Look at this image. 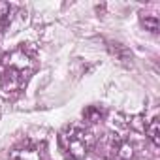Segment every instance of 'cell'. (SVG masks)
Returning a JSON list of instances; mask_svg holds the SVG:
<instances>
[{
  "label": "cell",
  "instance_id": "6da1fadb",
  "mask_svg": "<svg viewBox=\"0 0 160 160\" xmlns=\"http://www.w3.org/2000/svg\"><path fill=\"white\" fill-rule=\"evenodd\" d=\"M36 57L34 51L19 45L6 53L0 60V91L6 98H15L21 94L28 83L30 75L36 72Z\"/></svg>",
  "mask_w": 160,
  "mask_h": 160
},
{
  "label": "cell",
  "instance_id": "7a4b0ae2",
  "mask_svg": "<svg viewBox=\"0 0 160 160\" xmlns=\"http://www.w3.org/2000/svg\"><path fill=\"white\" fill-rule=\"evenodd\" d=\"M58 145L68 160H83L94 145V136L83 126H66L58 136Z\"/></svg>",
  "mask_w": 160,
  "mask_h": 160
},
{
  "label": "cell",
  "instance_id": "3957f363",
  "mask_svg": "<svg viewBox=\"0 0 160 160\" xmlns=\"http://www.w3.org/2000/svg\"><path fill=\"white\" fill-rule=\"evenodd\" d=\"M102 149H104L102 152L109 160H132V156H134V145L128 139H122L113 134H109L102 141Z\"/></svg>",
  "mask_w": 160,
  "mask_h": 160
},
{
  "label": "cell",
  "instance_id": "277c9868",
  "mask_svg": "<svg viewBox=\"0 0 160 160\" xmlns=\"http://www.w3.org/2000/svg\"><path fill=\"white\" fill-rule=\"evenodd\" d=\"M10 160H47L45 143H36L30 139H25L17 147L12 149Z\"/></svg>",
  "mask_w": 160,
  "mask_h": 160
},
{
  "label": "cell",
  "instance_id": "5b68a950",
  "mask_svg": "<svg viewBox=\"0 0 160 160\" xmlns=\"http://www.w3.org/2000/svg\"><path fill=\"white\" fill-rule=\"evenodd\" d=\"M104 117H106V109L100 108V106H89V108L83 109V119L91 124H96V122L104 121Z\"/></svg>",
  "mask_w": 160,
  "mask_h": 160
},
{
  "label": "cell",
  "instance_id": "8992f818",
  "mask_svg": "<svg viewBox=\"0 0 160 160\" xmlns=\"http://www.w3.org/2000/svg\"><path fill=\"white\" fill-rule=\"evenodd\" d=\"M143 130H145V134L151 138V141L154 143V147H158V145H160V138H158V117H152L151 122H149L147 126H143Z\"/></svg>",
  "mask_w": 160,
  "mask_h": 160
},
{
  "label": "cell",
  "instance_id": "52a82bcc",
  "mask_svg": "<svg viewBox=\"0 0 160 160\" xmlns=\"http://www.w3.org/2000/svg\"><path fill=\"white\" fill-rule=\"evenodd\" d=\"M13 10L15 8L10 2H0V25H2V27L8 25V21L12 19V12Z\"/></svg>",
  "mask_w": 160,
  "mask_h": 160
},
{
  "label": "cell",
  "instance_id": "ba28073f",
  "mask_svg": "<svg viewBox=\"0 0 160 160\" xmlns=\"http://www.w3.org/2000/svg\"><path fill=\"white\" fill-rule=\"evenodd\" d=\"M141 21H143L145 28H149L151 32H158V17H156V15H147V17H143Z\"/></svg>",
  "mask_w": 160,
  "mask_h": 160
}]
</instances>
